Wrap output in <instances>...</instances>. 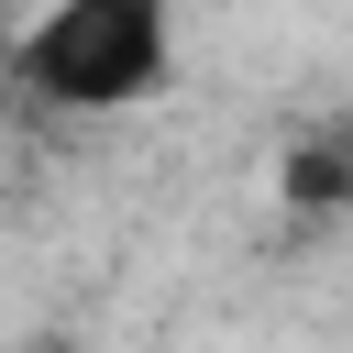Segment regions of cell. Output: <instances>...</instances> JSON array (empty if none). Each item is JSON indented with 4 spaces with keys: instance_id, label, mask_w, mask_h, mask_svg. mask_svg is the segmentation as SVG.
Instances as JSON below:
<instances>
[{
    "instance_id": "obj_2",
    "label": "cell",
    "mask_w": 353,
    "mask_h": 353,
    "mask_svg": "<svg viewBox=\"0 0 353 353\" xmlns=\"http://www.w3.org/2000/svg\"><path fill=\"white\" fill-rule=\"evenodd\" d=\"M276 199L287 210H353V143H298L276 165Z\"/></svg>"
},
{
    "instance_id": "obj_1",
    "label": "cell",
    "mask_w": 353,
    "mask_h": 353,
    "mask_svg": "<svg viewBox=\"0 0 353 353\" xmlns=\"http://www.w3.org/2000/svg\"><path fill=\"white\" fill-rule=\"evenodd\" d=\"M176 66V33L154 0H55L22 44H11V77L44 99V110H143Z\"/></svg>"
}]
</instances>
